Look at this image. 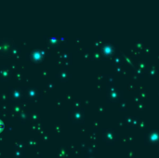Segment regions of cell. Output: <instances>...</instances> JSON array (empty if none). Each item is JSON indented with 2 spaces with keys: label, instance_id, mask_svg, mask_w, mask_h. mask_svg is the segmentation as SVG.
I'll return each instance as SVG.
<instances>
[{
  "label": "cell",
  "instance_id": "obj_1",
  "mask_svg": "<svg viewBox=\"0 0 159 158\" xmlns=\"http://www.w3.org/2000/svg\"><path fill=\"white\" fill-rule=\"evenodd\" d=\"M4 129H5V124H4V122L0 119V133L4 130Z\"/></svg>",
  "mask_w": 159,
  "mask_h": 158
}]
</instances>
